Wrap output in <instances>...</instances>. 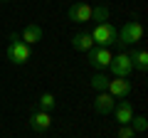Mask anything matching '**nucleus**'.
Here are the masks:
<instances>
[{"instance_id": "1", "label": "nucleus", "mask_w": 148, "mask_h": 138, "mask_svg": "<svg viewBox=\"0 0 148 138\" xmlns=\"http://www.w3.org/2000/svg\"><path fill=\"white\" fill-rule=\"evenodd\" d=\"M143 40V25L138 20H128L126 25L119 30L116 35V44L119 47H131V44H138Z\"/></svg>"}, {"instance_id": "2", "label": "nucleus", "mask_w": 148, "mask_h": 138, "mask_svg": "<svg viewBox=\"0 0 148 138\" xmlns=\"http://www.w3.org/2000/svg\"><path fill=\"white\" fill-rule=\"evenodd\" d=\"M89 35H91V40H94L96 47H111V44L116 42L119 30L111 25V22H99V25H96L94 30L89 32Z\"/></svg>"}, {"instance_id": "3", "label": "nucleus", "mask_w": 148, "mask_h": 138, "mask_svg": "<svg viewBox=\"0 0 148 138\" xmlns=\"http://www.w3.org/2000/svg\"><path fill=\"white\" fill-rule=\"evenodd\" d=\"M109 69H111V74L116 77V79H128V77L133 74V59H131V54H126V52L114 54Z\"/></svg>"}, {"instance_id": "4", "label": "nucleus", "mask_w": 148, "mask_h": 138, "mask_svg": "<svg viewBox=\"0 0 148 138\" xmlns=\"http://www.w3.org/2000/svg\"><path fill=\"white\" fill-rule=\"evenodd\" d=\"M5 54H8V62H10V64H17V67H22V64L30 62V47H27L20 37H17V40H10Z\"/></svg>"}, {"instance_id": "5", "label": "nucleus", "mask_w": 148, "mask_h": 138, "mask_svg": "<svg viewBox=\"0 0 148 138\" xmlns=\"http://www.w3.org/2000/svg\"><path fill=\"white\" fill-rule=\"evenodd\" d=\"M91 10H94V5H89V3L79 0V3L69 5L67 17H69L72 22H77V25H84V22H91Z\"/></svg>"}, {"instance_id": "6", "label": "nucleus", "mask_w": 148, "mask_h": 138, "mask_svg": "<svg viewBox=\"0 0 148 138\" xmlns=\"http://www.w3.org/2000/svg\"><path fill=\"white\" fill-rule=\"evenodd\" d=\"M86 59H89V64L94 69H106L111 64V59H114V54H111L109 47H94L86 52Z\"/></svg>"}, {"instance_id": "7", "label": "nucleus", "mask_w": 148, "mask_h": 138, "mask_svg": "<svg viewBox=\"0 0 148 138\" xmlns=\"http://www.w3.org/2000/svg\"><path fill=\"white\" fill-rule=\"evenodd\" d=\"M131 91H133V86H131L128 79H116V77H114V79H109V84H106V94L114 96V99H128Z\"/></svg>"}, {"instance_id": "8", "label": "nucleus", "mask_w": 148, "mask_h": 138, "mask_svg": "<svg viewBox=\"0 0 148 138\" xmlns=\"http://www.w3.org/2000/svg\"><path fill=\"white\" fill-rule=\"evenodd\" d=\"M114 118H116V123L119 126H128V123H131V118H133V106H131V101L128 99H121L116 104V106H114Z\"/></svg>"}, {"instance_id": "9", "label": "nucleus", "mask_w": 148, "mask_h": 138, "mask_svg": "<svg viewBox=\"0 0 148 138\" xmlns=\"http://www.w3.org/2000/svg\"><path fill=\"white\" fill-rule=\"evenodd\" d=\"M114 96H109L106 91H101V94L94 96V111L99 113V116H109L111 111H114Z\"/></svg>"}, {"instance_id": "10", "label": "nucleus", "mask_w": 148, "mask_h": 138, "mask_svg": "<svg viewBox=\"0 0 148 138\" xmlns=\"http://www.w3.org/2000/svg\"><path fill=\"white\" fill-rule=\"evenodd\" d=\"M27 123H30L32 131H47V128L52 126V113L40 109V111H35V113L30 116V121H27Z\"/></svg>"}, {"instance_id": "11", "label": "nucleus", "mask_w": 148, "mask_h": 138, "mask_svg": "<svg viewBox=\"0 0 148 138\" xmlns=\"http://www.w3.org/2000/svg\"><path fill=\"white\" fill-rule=\"evenodd\" d=\"M20 40H22V42L27 44V47L37 44L40 40H42V27H40V25H35V22L25 25V27H22V32H20Z\"/></svg>"}, {"instance_id": "12", "label": "nucleus", "mask_w": 148, "mask_h": 138, "mask_svg": "<svg viewBox=\"0 0 148 138\" xmlns=\"http://www.w3.org/2000/svg\"><path fill=\"white\" fill-rule=\"evenodd\" d=\"M72 47L77 52H89V49H94V40H91L89 32H77L72 37Z\"/></svg>"}, {"instance_id": "13", "label": "nucleus", "mask_w": 148, "mask_h": 138, "mask_svg": "<svg viewBox=\"0 0 148 138\" xmlns=\"http://www.w3.org/2000/svg\"><path fill=\"white\" fill-rule=\"evenodd\" d=\"M131 59H133V69H138V72H146V69H148V52H146V49L133 52Z\"/></svg>"}, {"instance_id": "14", "label": "nucleus", "mask_w": 148, "mask_h": 138, "mask_svg": "<svg viewBox=\"0 0 148 138\" xmlns=\"http://www.w3.org/2000/svg\"><path fill=\"white\" fill-rule=\"evenodd\" d=\"M54 104H57V99H54V94H49V91H45V94L40 96V109H42V111H52Z\"/></svg>"}, {"instance_id": "15", "label": "nucleus", "mask_w": 148, "mask_h": 138, "mask_svg": "<svg viewBox=\"0 0 148 138\" xmlns=\"http://www.w3.org/2000/svg\"><path fill=\"white\" fill-rule=\"evenodd\" d=\"M91 20H96V25H99V22H106V20H109V10H106L104 5H94V10H91Z\"/></svg>"}, {"instance_id": "16", "label": "nucleus", "mask_w": 148, "mask_h": 138, "mask_svg": "<svg viewBox=\"0 0 148 138\" xmlns=\"http://www.w3.org/2000/svg\"><path fill=\"white\" fill-rule=\"evenodd\" d=\"M106 84H109V79H106L104 74H94V77H91V89L99 91V94H101V91H106Z\"/></svg>"}, {"instance_id": "17", "label": "nucleus", "mask_w": 148, "mask_h": 138, "mask_svg": "<svg viewBox=\"0 0 148 138\" xmlns=\"http://www.w3.org/2000/svg\"><path fill=\"white\" fill-rule=\"evenodd\" d=\"M128 126H131L133 131H146V126H148V123H146V116H133Z\"/></svg>"}, {"instance_id": "18", "label": "nucleus", "mask_w": 148, "mask_h": 138, "mask_svg": "<svg viewBox=\"0 0 148 138\" xmlns=\"http://www.w3.org/2000/svg\"><path fill=\"white\" fill-rule=\"evenodd\" d=\"M116 138H136V131H133L131 126H121L116 131Z\"/></svg>"}, {"instance_id": "19", "label": "nucleus", "mask_w": 148, "mask_h": 138, "mask_svg": "<svg viewBox=\"0 0 148 138\" xmlns=\"http://www.w3.org/2000/svg\"><path fill=\"white\" fill-rule=\"evenodd\" d=\"M0 3H10V0H0Z\"/></svg>"}]
</instances>
